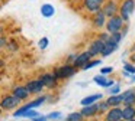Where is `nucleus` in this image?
Returning <instances> with one entry per match:
<instances>
[{
  "mask_svg": "<svg viewBox=\"0 0 135 121\" xmlns=\"http://www.w3.org/2000/svg\"><path fill=\"white\" fill-rule=\"evenodd\" d=\"M134 9H135L134 0H125V2L122 3V6H120V17H122L123 20H128L129 16L132 14V12H134Z\"/></svg>",
  "mask_w": 135,
  "mask_h": 121,
  "instance_id": "f257e3e1",
  "label": "nucleus"
},
{
  "mask_svg": "<svg viewBox=\"0 0 135 121\" xmlns=\"http://www.w3.org/2000/svg\"><path fill=\"white\" fill-rule=\"evenodd\" d=\"M123 25V19L120 16H112L110 19H109V22L106 23V28H108V30L110 32V33H116V32H119V29L122 28Z\"/></svg>",
  "mask_w": 135,
  "mask_h": 121,
  "instance_id": "f03ea898",
  "label": "nucleus"
},
{
  "mask_svg": "<svg viewBox=\"0 0 135 121\" xmlns=\"http://www.w3.org/2000/svg\"><path fill=\"white\" fill-rule=\"evenodd\" d=\"M44 101H45V97H41V98H38V100L32 101V102H29L28 105H23L21 109H18V111L15 112V117H23V114H25L26 111H29V109H32V108H35V107L41 105Z\"/></svg>",
  "mask_w": 135,
  "mask_h": 121,
  "instance_id": "7ed1b4c3",
  "label": "nucleus"
},
{
  "mask_svg": "<svg viewBox=\"0 0 135 121\" xmlns=\"http://www.w3.org/2000/svg\"><path fill=\"white\" fill-rule=\"evenodd\" d=\"M105 45H106V42H103L102 39H99V40H94V42L91 43L90 49H89V53H90L91 56H94V55H99V53H102V52H103V49H105Z\"/></svg>",
  "mask_w": 135,
  "mask_h": 121,
  "instance_id": "20e7f679",
  "label": "nucleus"
},
{
  "mask_svg": "<svg viewBox=\"0 0 135 121\" xmlns=\"http://www.w3.org/2000/svg\"><path fill=\"white\" fill-rule=\"evenodd\" d=\"M21 102V100H19L18 97H7V98H4L3 101H2V108H4V109H10V108H15L18 104Z\"/></svg>",
  "mask_w": 135,
  "mask_h": 121,
  "instance_id": "39448f33",
  "label": "nucleus"
},
{
  "mask_svg": "<svg viewBox=\"0 0 135 121\" xmlns=\"http://www.w3.org/2000/svg\"><path fill=\"white\" fill-rule=\"evenodd\" d=\"M74 74V68L70 65H65L62 68H58L55 72V76L57 78H67V76H71Z\"/></svg>",
  "mask_w": 135,
  "mask_h": 121,
  "instance_id": "423d86ee",
  "label": "nucleus"
},
{
  "mask_svg": "<svg viewBox=\"0 0 135 121\" xmlns=\"http://www.w3.org/2000/svg\"><path fill=\"white\" fill-rule=\"evenodd\" d=\"M103 4V0H84V6L90 12L100 10V6Z\"/></svg>",
  "mask_w": 135,
  "mask_h": 121,
  "instance_id": "0eeeda50",
  "label": "nucleus"
},
{
  "mask_svg": "<svg viewBox=\"0 0 135 121\" xmlns=\"http://www.w3.org/2000/svg\"><path fill=\"white\" fill-rule=\"evenodd\" d=\"M91 58V55L89 53V52H84V53H81V55H79V56L76 58V60H74V66L76 68H79V66H84L86 63L89 62V59Z\"/></svg>",
  "mask_w": 135,
  "mask_h": 121,
  "instance_id": "6e6552de",
  "label": "nucleus"
},
{
  "mask_svg": "<svg viewBox=\"0 0 135 121\" xmlns=\"http://www.w3.org/2000/svg\"><path fill=\"white\" fill-rule=\"evenodd\" d=\"M106 120L108 121H120L122 120V109L120 108H113L108 112L106 115Z\"/></svg>",
  "mask_w": 135,
  "mask_h": 121,
  "instance_id": "1a4fd4ad",
  "label": "nucleus"
},
{
  "mask_svg": "<svg viewBox=\"0 0 135 121\" xmlns=\"http://www.w3.org/2000/svg\"><path fill=\"white\" fill-rule=\"evenodd\" d=\"M97 111H99V105H94V104H91V105L83 107L81 114H83V117H93V115H96Z\"/></svg>",
  "mask_w": 135,
  "mask_h": 121,
  "instance_id": "9d476101",
  "label": "nucleus"
},
{
  "mask_svg": "<svg viewBox=\"0 0 135 121\" xmlns=\"http://www.w3.org/2000/svg\"><path fill=\"white\" fill-rule=\"evenodd\" d=\"M103 12H105V14H106V16H109V17L115 16V14H116V12H118V6H116V3H115V2H109V3H106V6L103 7Z\"/></svg>",
  "mask_w": 135,
  "mask_h": 121,
  "instance_id": "9b49d317",
  "label": "nucleus"
},
{
  "mask_svg": "<svg viewBox=\"0 0 135 121\" xmlns=\"http://www.w3.org/2000/svg\"><path fill=\"white\" fill-rule=\"evenodd\" d=\"M42 86H44V84H42V81L39 79V81H31V82L28 84L26 88L29 89L31 94H36V92H39L42 89Z\"/></svg>",
  "mask_w": 135,
  "mask_h": 121,
  "instance_id": "f8f14e48",
  "label": "nucleus"
},
{
  "mask_svg": "<svg viewBox=\"0 0 135 121\" xmlns=\"http://www.w3.org/2000/svg\"><path fill=\"white\" fill-rule=\"evenodd\" d=\"M122 118H123V120H126V121L134 120V118H135V108H134V107L126 105L125 108L122 109Z\"/></svg>",
  "mask_w": 135,
  "mask_h": 121,
  "instance_id": "ddd939ff",
  "label": "nucleus"
},
{
  "mask_svg": "<svg viewBox=\"0 0 135 121\" xmlns=\"http://www.w3.org/2000/svg\"><path fill=\"white\" fill-rule=\"evenodd\" d=\"M55 79H57V76L52 74H45L41 76V81L45 86H54L55 85Z\"/></svg>",
  "mask_w": 135,
  "mask_h": 121,
  "instance_id": "4468645a",
  "label": "nucleus"
},
{
  "mask_svg": "<svg viewBox=\"0 0 135 121\" xmlns=\"http://www.w3.org/2000/svg\"><path fill=\"white\" fill-rule=\"evenodd\" d=\"M13 94H15V97H18L19 100H25V98H28V95H29V89H28L26 86H18V88H15Z\"/></svg>",
  "mask_w": 135,
  "mask_h": 121,
  "instance_id": "2eb2a0df",
  "label": "nucleus"
},
{
  "mask_svg": "<svg viewBox=\"0 0 135 121\" xmlns=\"http://www.w3.org/2000/svg\"><path fill=\"white\" fill-rule=\"evenodd\" d=\"M105 12L103 10H97L96 12V14H94V19H93V22H94V25L97 26V28H102L103 25H105Z\"/></svg>",
  "mask_w": 135,
  "mask_h": 121,
  "instance_id": "dca6fc26",
  "label": "nucleus"
},
{
  "mask_svg": "<svg viewBox=\"0 0 135 121\" xmlns=\"http://www.w3.org/2000/svg\"><path fill=\"white\" fill-rule=\"evenodd\" d=\"M122 97H123V104H125V105H132V104H135V92L134 91L123 92Z\"/></svg>",
  "mask_w": 135,
  "mask_h": 121,
  "instance_id": "f3484780",
  "label": "nucleus"
},
{
  "mask_svg": "<svg viewBox=\"0 0 135 121\" xmlns=\"http://www.w3.org/2000/svg\"><path fill=\"white\" fill-rule=\"evenodd\" d=\"M41 13H42V16H45V17H51L55 13V9H54L52 4H42Z\"/></svg>",
  "mask_w": 135,
  "mask_h": 121,
  "instance_id": "a211bd4d",
  "label": "nucleus"
},
{
  "mask_svg": "<svg viewBox=\"0 0 135 121\" xmlns=\"http://www.w3.org/2000/svg\"><path fill=\"white\" fill-rule=\"evenodd\" d=\"M100 98H102V95H100V94L89 95V97H86V98H83V100H81V105H83V107H86V105H91V104H93L94 101L100 100Z\"/></svg>",
  "mask_w": 135,
  "mask_h": 121,
  "instance_id": "6ab92c4d",
  "label": "nucleus"
},
{
  "mask_svg": "<svg viewBox=\"0 0 135 121\" xmlns=\"http://www.w3.org/2000/svg\"><path fill=\"white\" fill-rule=\"evenodd\" d=\"M116 49H118V43L106 42V45H105V49H103L102 55H103V56H108L109 53H112V52H115Z\"/></svg>",
  "mask_w": 135,
  "mask_h": 121,
  "instance_id": "aec40b11",
  "label": "nucleus"
},
{
  "mask_svg": "<svg viewBox=\"0 0 135 121\" xmlns=\"http://www.w3.org/2000/svg\"><path fill=\"white\" fill-rule=\"evenodd\" d=\"M120 102H123V97L122 95H110V98L108 100V104L110 107H116Z\"/></svg>",
  "mask_w": 135,
  "mask_h": 121,
  "instance_id": "412c9836",
  "label": "nucleus"
},
{
  "mask_svg": "<svg viewBox=\"0 0 135 121\" xmlns=\"http://www.w3.org/2000/svg\"><path fill=\"white\" fill-rule=\"evenodd\" d=\"M94 79V82L97 84V85H102V86H110V85H113V81H108V79H105L103 76H94L93 78Z\"/></svg>",
  "mask_w": 135,
  "mask_h": 121,
  "instance_id": "4be33fe9",
  "label": "nucleus"
},
{
  "mask_svg": "<svg viewBox=\"0 0 135 121\" xmlns=\"http://www.w3.org/2000/svg\"><path fill=\"white\" fill-rule=\"evenodd\" d=\"M81 118H83L81 112H73V114L68 115L65 121H81Z\"/></svg>",
  "mask_w": 135,
  "mask_h": 121,
  "instance_id": "5701e85b",
  "label": "nucleus"
},
{
  "mask_svg": "<svg viewBox=\"0 0 135 121\" xmlns=\"http://www.w3.org/2000/svg\"><path fill=\"white\" fill-rule=\"evenodd\" d=\"M122 39V35L119 33V32H116V33H112V36L109 37L108 42H112V43H119V40Z\"/></svg>",
  "mask_w": 135,
  "mask_h": 121,
  "instance_id": "b1692460",
  "label": "nucleus"
},
{
  "mask_svg": "<svg viewBox=\"0 0 135 121\" xmlns=\"http://www.w3.org/2000/svg\"><path fill=\"white\" fill-rule=\"evenodd\" d=\"M97 65H100V60H93V62H87L84 66H83V69H90V68H93V66H97Z\"/></svg>",
  "mask_w": 135,
  "mask_h": 121,
  "instance_id": "393cba45",
  "label": "nucleus"
},
{
  "mask_svg": "<svg viewBox=\"0 0 135 121\" xmlns=\"http://www.w3.org/2000/svg\"><path fill=\"white\" fill-rule=\"evenodd\" d=\"M123 68L126 69V72H128V74H135V66H134V65L125 63V65H123Z\"/></svg>",
  "mask_w": 135,
  "mask_h": 121,
  "instance_id": "a878e982",
  "label": "nucleus"
},
{
  "mask_svg": "<svg viewBox=\"0 0 135 121\" xmlns=\"http://www.w3.org/2000/svg\"><path fill=\"white\" fill-rule=\"evenodd\" d=\"M36 115H39L38 112H35V111H32V109H29V111H26L23 114V117H29V118H36Z\"/></svg>",
  "mask_w": 135,
  "mask_h": 121,
  "instance_id": "bb28decb",
  "label": "nucleus"
},
{
  "mask_svg": "<svg viewBox=\"0 0 135 121\" xmlns=\"http://www.w3.org/2000/svg\"><path fill=\"white\" fill-rule=\"evenodd\" d=\"M47 45H48V39H47V37H44V39L39 40V48H41V49H45V48H47Z\"/></svg>",
  "mask_w": 135,
  "mask_h": 121,
  "instance_id": "cd10ccee",
  "label": "nucleus"
},
{
  "mask_svg": "<svg viewBox=\"0 0 135 121\" xmlns=\"http://www.w3.org/2000/svg\"><path fill=\"white\" fill-rule=\"evenodd\" d=\"M108 107H110V105L108 104V101H106V102H102V105L99 104V111H100V112L106 111V108H108Z\"/></svg>",
  "mask_w": 135,
  "mask_h": 121,
  "instance_id": "c85d7f7f",
  "label": "nucleus"
},
{
  "mask_svg": "<svg viewBox=\"0 0 135 121\" xmlns=\"http://www.w3.org/2000/svg\"><path fill=\"white\" fill-rule=\"evenodd\" d=\"M112 71H113V68H112V66H106V68L102 69V74H109V72H112Z\"/></svg>",
  "mask_w": 135,
  "mask_h": 121,
  "instance_id": "c756f323",
  "label": "nucleus"
},
{
  "mask_svg": "<svg viewBox=\"0 0 135 121\" xmlns=\"http://www.w3.org/2000/svg\"><path fill=\"white\" fill-rule=\"evenodd\" d=\"M118 92H119V86H118V85H116V86H113V88H112V91H110V94H112V95H116V94H118Z\"/></svg>",
  "mask_w": 135,
  "mask_h": 121,
  "instance_id": "7c9ffc66",
  "label": "nucleus"
},
{
  "mask_svg": "<svg viewBox=\"0 0 135 121\" xmlns=\"http://www.w3.org/2000/svg\"><path fill=\"white\" fill-rule=\"evenodd\" d=\"M48 118H60V112H51Z\"/></svg>",
  "mask_w": 135,
  "mask_h": 121,
  "instance_id": "2f4dec72",
  "label": "nucleus"
},
{
  "mask_svg": "<svg viewBox=\"0 0 135 121\" xmlns=\"http://www.w3.org/2000/svg\"><path fill=\"white\" fill-rule=\"evenodd\" d=\"M33 120H35V121H47V118H44V117H36V118H33Z\"/></svg>",
  "mask_w": 135,
  "mask_h": 121,
  "instance_id": "473e14b6",
  "label": "nucleus"
},
{
  "mask_svg": "<svg viewBox=\"0 0 135 121\" xmlns=\"http://www.w3.org/2000/svg\"><path fill=\"white\" fill-rule=\"evenodd\" d=\"M4 46H6V40L2 39V48H4Z\"/></svg>",
  "mask_w": 135,
  "mask_h": 121,
  "instance_id": "72a5a7b5",
  "label": "nucleus"
},
{
  "mask_svg": "<svg viewBox=\"0 0 135 121\" xmlns=\"http://www.w3.org/2000/svg\"><path fill=\"white\" fill-rule=\"evenodd\" d=\"M129 121H135V118H134V120H129Z\"/></svg>",
  "mask_w": 135,
  "mask_h": 121,
  "instance_id": "f704fd0d",
  "label": "nucleus"
},
{
  "mask_svg": "<svg viewBox=\"0 0 135 121\" xmlns=\"http://www.w3.org/2000/svg\"><path fill=\"white\" fill-rule=\"evenodd\" d=\"M134 81H135V75H134Z\"/></svg>",
  "mask_w": 135,
  "mask_h": 121,
  "instance_id": "c9c22d12",
  "label": "nucleus"
}]
</instances>
